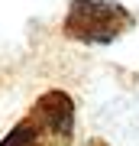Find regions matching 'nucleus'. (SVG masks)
Segmentation results:
<instances>
[{
	"label": "nucleus",
	"mask_w": 139,
	"mask_h": 146,
	"mask_svg": "<svg viewBox=\"0 0 139 146\" xmlns=\"http://www.w3.org/2000/svg\"><path fill=\"white\" fill-rule=\"evenodd\" d=\"M81 72L71 55L36 52L0 75V146H74Z\"/></svg>",
	"instance_id": "nucleus-1"
},
{
	"label": "nucleus",
	"mask_w": 139,
	"mask_h": 146,
	"mask_svg": "<svg viewBox=\"0 0 139 146\" xmlns=\"http://www.w3.org/2000/svg\"><path fill=\"white\" fill-rule=\"evenodd\" d=\"M133 23H136L133 13L123 3H113V0H71L65 20H62V33H65V39H74V42L107 46V42L120 39L123 33H129Z\"/></svg>",
	"instance_id": "nucleus-2"
},
{
	"label": "nucleus",
	"mask_w": 139,
	"mask_h": 146,
	"mask_svg": "<svg viewBox=\"0 0 139 146\" xmlns=\"http://www.w3.org/2000/svg\"><path fill=\"white\" fill-rule=\"evenodd\" d=\"M84 146H110V143L103 140V136H88V140H84Z\"/></svg>",
	"instance_id": "nucleus-3"
}]
</instances>
